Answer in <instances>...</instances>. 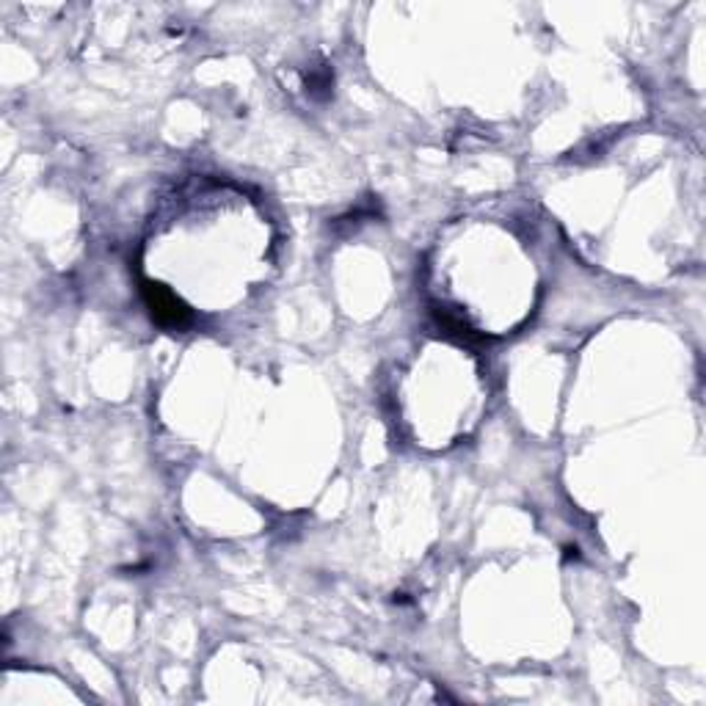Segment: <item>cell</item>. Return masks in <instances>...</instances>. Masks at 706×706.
Masks as SVG:
<instances>
[{
  "instance_id": "obj_1",
  "label": "cell",
  "mask_w": 706,
  "mask_h": 706,
  "mask_svg": "<svg viewBox=\"0 0 706 706\" xmlns=\"http://www.w3.org/2000/svg\"><path fill=\"white\" fill-rule=\"evenodd\" d=\"M144 304L150 310L152 320L161 324L163 329H186L191 324V310L182 304L172 290H166L163 285H144Z\"/></svg>"
}]
</instances>
